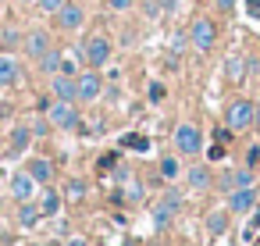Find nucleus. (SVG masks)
I'll list each match as a JSON object with an SVG mask.
<instances>
[{
	"label": "nucleus",
	"mask_w": 260,
	"mask_h": 246,
	"mask_svg": "<svg viewBox=\"0 0 260 246\" xmlns=\"http://www.w3.org/2000/svg\"><path fill=\"white\" fill-rule=\"evenodd\" d=\"M178 210H182V193H178V189H168V193L150 207L153 228H157V232H168V228H171V221L178 218Z\"/></svg>",
	"instance_id": "nucleus-1"
},
{
	"label": "nucleus",
	"mask_w": 260,
	"mask_h": 246,
	"mask_svg": "<svg viewBox=\"0 0 260 246\" xmlns=\"http://www.w3.org/2000/svg\"><path fill=\"white\" fill-rule=\"evenodd\" d=\"M189 47L196 50V54H210L214 50V43H217V29H214V22L210 18H192V25H189Z\"/></svg>",
	"instance_id": "nucleus-2"
},
{
	"label": "nucleus",
	"mask_w": 260,
	"mask_h": 246,
	"mask_svg": "<svg viewBox=\"0 0 260 246\" xmlns=\"http://www.w3.org/2000/svg\"><path fill=\"white\" fill-rule=\"evenodd\" d=\"M47 118H50V125H54V129H61V132H75V129L82 125L79 107H75L72 100H54V104L47 107Z\"/></svg>",
	"instance_id": "nucleus-3"
},
{
	"label": "nucleus",
	"mask_w": 260,
	"mask_h": 246,
	"mask_svg": "<svg viewBox=\"0 0 260 246\" xmlns=\"http://www.w3.org/2000/svg\"><path fill=\"white\" fill-rule=\"evenodd\" d=\"M200 150H203V132L192 121H182L175 129V153L178 157H200Z\"/></svg>",
	"instance_id": "nucleus-4"
},
{
	"label": "nucleus",
	"mask_w": 260,
	"mask_h": 246,
	"mask_svg": "<svg viewBox=\"0 0 260 246\" xmlns=\"http://www.w3.org/2000/svg\"><path fill=\"white\" fill-rule=\"evenodd\" d=\"M54 22H57L61 33H79L86 25V4H79V0H64V4L57 8V15H54Z\"/></svg>",
	"instance_id": "nucleus-5"
},
{
	"label": "nucleus",
	"mask_w": 260,
	"mask_h": 246,
	"mask_svg": "<svg viewBox=\"0 0 260 246\" xmlns=\"http://www.w3.org/2000/svg\"><path fill=\"white\" fill-rule=\"evenodd\" d=\"M75 89H79V104L100 100V97H104V79H100V72H96V68H82V72L75 75Z\"/></svg>",
	"instance_id": "nucleus-6"
},
{
	"label": "nucleus",
	"mask_w": 260,
	"mask_h": 246,
	"mask_svg": "<svg viewBox=\"0 0 260 246\" xmlns=\"http://www.w3.org/2000/svg\"><path fill=\"white\" fill-rule=\"evenodd\" d=\"M224 125L232 129V132H246L249 125H253V100H232L228 107H224Z\"/></svg>",
	"instance_id": "nucleus-7"
},
{
	"label": "nucleus",
	"mask_w": 260,
	"mask_h": 246,
	"mask_svg": "<svg viewBox=\"0 0 260 246\" xmlns=\"http://www.w3.org/2000/svg\"><path fill=\"white\" fill-rule=\"evenodd\" d=\"M82 57H86L89 68L100 72V68L111 61V40H107V36H89V40H82Z\"/></svg>",
	"instance_id": "nucleus-8"
},
{
	"label": "nucleus",
	"mask_w": 260,
	"mask_h": 246,
	"mask_svg": "<svg viewBox=\"0 0 260 246\" xmlns=\"http://www.w3.org/2000/svg\"><path fill=\"white\" fill-rule=\"evenodd\" d=\"M50 47H54L50 29H29V33H25V40H22V54H25V57H32V61H40Z\"/></svg>",
	"instance_id": "nucleus-9"
},
{
	"label": "nucleus",
	"mask_w": 260,
	"mask_h": 246,
	"mask_svg": "<svg viewBox=\"0 0 260 246\" xmlns=\"http://www.w3.org/2000/svg\"><path fill=\"white\" fill-rule=\"evenodd\" d=\"M224 207H228V214H249L256 207V186H242V189L224 193Z\"/></svg>",
	"instance_id": "nucleus-10"
},
{
	"label": "nucleus",
	"mask_w": 260,
	"mask_h": 246,
	"mask_svg": "<svg viewBox=\"0 0 260 246\" xmlns=\"http://www.w3.org/2000/svg\"><path fill=\"white\" fill-rule=\"evenodd\" d=\"M214 186H217L221 193H232V189H242V186H256V182H253V168L221 171V175H214Z\"/></svg>",
	"instance_id": "nucleus-11"
},
{
	"label": "nucleus",
	"mask_w": 260,
	"mask_h": 246,
	"mask_svg": "<svg viewBox=\"0 0 260 246\" xmlns=\"http://www.w3.org/2000/svg\"><path fill=\"white\" fill-rule=\"evenodd\" d=\"M182 178H185V186H189L192 193H207V189H214V171H210V164H192V168L182 171Z\"/></svg>",
	"instance_id": "nucleus-12"
},
{
	"label": "nucleus",
	"mask_w": 260,
	"mask_h": 246,
	"mask_svg": "<svg viewBox=\"0 0 260 246\" xmlns=\"http://www.w3.org/2000/svg\"><path fill=\"white\" fill-rule=\"evenodd\" d=\"M8 189H11V200H18V203H22V200H36V189H40V186H36V178L22 168V171H15V175H11Z\"/></svg>",
	"instance_id": "nucleus-13"
},
{
	"label": "nucleus",
	"mask_w": 260,
	"mask_h": 246,
	"mask_svg": "<svg viewBox=\"0 0 260 246\" xmlns=\"http://www.w3.org/2000/svg\"><path fill=\"white\" fill-rule=\"evenodd\" d=\"M50 97L54 100H72V104H79V89H75V79L72 75H50Z\"/></svg>",
	"instance_id": "nucleus-14"
},
{
	"label": "nucleus",
	"mask_w": 260,
	"mask_h": 246,
	"mask_svg": "<svg viewBox=\"0 0 260 246\" xmlns=\"http://www.w3.org/2000/svg\"><path fill=\"white\" fill-rule=\"evenodd\" d=\"M25 171L36 178V186H50V182H54V161H50V157H29Z\"/></svg>",
	"instance_id": "nucleus-15"
},
{
	"label": "nucleus",
	"mask_w": 260,
	"mask_h": 246,
	"mask_svg": "<svg viewBox=\"0 0 260 246\" xmlns=\"http://www.w3.org/2000/svg\"><path fill=\"white\" fill-rule=\"evenodd\" d=\"M40 218H43V214H40V203H36V200H22L18 210H15V225H18V228H36Z\"/></svg>",
	"instance_id": "nucleus-16"
},
{
	"label": "nucleus",
	"mask_w": 260,
	"mask_h": 246,
	"mask_svg": "<svg viewBox=\"0 0 260 246\" xmlns=\"http://www.w3.org/2000/svg\"><path fill=\"white\" fill-rule=\"evenodd\" d=\"M29 143H32V129H29V125H15V129H11V139H8V157L25 153Z\"/></svg>",
	"instance_id": "nucleus-17"
},
{
	"label": "nucleus",
	"mask_w": 260,
	"mask_h": 246,
	"mask_svg": "<svg viewBox=\"0 0 260 246\" xmlns=\"http://www.w3.org/2000/svg\"><path fill=\"white\" fill-rule=\"evenodd\" d=\"M22 79V65L15 61V54H0V86H18Z\"/></svg>",
	"instance_id": "nucleus-18"
},
{
	"label": "nucleus",
	"mask_w": 260,
	"mask_h": 246,
	"mask_svg": "<svg viewBox=\"0 0 260 246\" xmlns=\"http://www.w3.org/2000/svg\"><path fill=\"white\" fill-rule=\"evenodd\" d=\"M61 207H64V196H61L57 189L43 186V196H40V214H43V218H57V214H61Z\"/></svg>",
	"instance_id": "nucleus-19"
},
{
	"label": "nucleus",
	"mask_w": 260,
	"mask_h": 246,
	"mask_svg": "<svg viewBox=\"0 0 260 246\" xmlns=\"http://www.w3.org/2000/svg\"><path fill=\"white\" fill-rule=\"evenodd\" d=\"M157 171H160V178H164V182H178L185 168H182V161H178V153H164V157L157 161Z\"/></svg>",
	"instance_id": "nucleus-20"
},
{
	"label": "nucleus",
	"mask_w": 260,
	"mask_h": 246,
	"mask_svg": "<svg viewBox=\"0 0 260 246\" xmlns=\"http://www.w3.org/2000/svg\"><path fill=\"white\" fill-rule=\"evenodd\" d=\"M228 221H232L228 207H221V210H210V214H207V232H210L214 239H221V235L228 232Z\"/></svg>",
	"instance_id": "nucleus-21"
},
{
	"label": "nucleus",
	"mask_w": 260,
	"mask_h": 246,
	"mask_svg": "<svg viewBox=\"0 0 260 246\" xmlns=\"http://www.w3.org/2000/svg\"><path fill=\"white\" fill-rule=\"evenodd\" d=\"M22 40H25V33L15 29V25H4V29H0V50H4V54L22 50Z\"/></svg>",
	"instance_id": "nucleus-22"
},
{
	"label": "nucleus",
	"mask_w": 260,
	"mask_h": 246,
	"mask_svg": "<svg viewBox=\"0 0 260 246\" xmlns=\"http://www.w3.org/2000/svg\"><path fill=\"white\" fill-rule=\"evenodd\" d=\"M118 146H121V150H132V153H146V150H150V136H143V132H125V136L118 139Z\"/></svg>",
	"instance_id": "nucleus-23"
},
{
	"label": "nucleus",
	"mask_w": 260,
	"mask_h": 246,
	"mask_svg": "<svg viewBox=\"0 0 260 246\" xmlns=\"http://www.w3.org/2000/svg\"><path fill=\"white\" fill-rule=\"evenodd\" d=\"M224 79H228L232 86H239V82L246 79V61H242L239 54H232V57L224 61Z\"/></svg>",
	"instance_id": "nucleus-24"
},
{
	"label": "nucleus",
	"mask_w": 260,
	"mask_h": 246,
	"mask_svg": "<svg viewBox=\"0 0 260 246\" xmlns=\"http://www.w3.org/2000/svg\"><path fill=\"white\" fill-rule=\"evenodd\" d=\"M185 47H189V36H185V33H175V36H171V47H168V65H171V68H178Z\"/></svg>",
	"instance_id": "nucleus-25"
},
{
	"label": "nucleus",
	"mask_w": 260,
	"mask_h": 246,
	"mask_svg": "<svg viewBox=\"0 0 260 246\" xmlns=\"http://www.w3.org/2000/svg\"><path fill=\"white\" fill-rule=\"evenodd\" d=\"M61 57H64V54H61L57 47H50V50H47V54L36 61V68H40L43 75H57V68H61Z\"/></svg>",
	"instance_id": "nucleus-26"
},
{
	"label": "nucleus",
	"mask_w": 260,
	"mask_h": 246,
	"mask_svg": "<svg viewBox=\"0 0 260 246\" xmlns=\"http://www.w3.org/2000/svg\"><path fill=\"white\" fill-rule=\"evenodd\" d=\"M89 193V182H82V178H72L68 186H64V200H79V196H86Z\"/></svg>",
	"instance_id": "nucleus-27"
},
{
	"label": "nucleus",
	"mask_w": 260,
	"mask_h": 246,
	"mask_svg": "<svg viewBox=\"0 0 260 246\" xmlns=\"http://www.w3.org/2000/svg\"><path fill=\"white\" fill-rule=\"evenodd\" d=\"M111 178H114V186H125V182L132 178V168H125V164L118 161V164H114V171H111Z\"/></svg>",
	"instance_id": "nucleus-28"
},
{
	"label": "nucleus",
	"mask_w": 260,
	"mask_h": 246,
	"mask_svg": "<svg viewBox=\"0 0 260 246\" xmlns=\"http://www.w3.org/2000/svg\"><path fill=\"white\" fill-rule=\"evenodd\" d=\"M164 97H168V86L164 82H150V104H164Z\"/></svg>",
	"instance_id": "nucleus-29"
},
{
	"label": "nucleus",
	"mask_w": 260,
	"mask_h": 246,
	"mask_svg": "<svg viewBox=\"0 0 260 246\" xmlns=\"http://www.w3.org/2000/svg\"><path fill=\"white\" fill-rule=\"evenodd\" d=\"M29 129H32V136H50V118H36V121H29Z\"/></svg>",
	"instance_id": "nucleus-30"
},
{
	"label": "nucleus",
	"mask_w": 260,
	"mask_h": 246,
	"mask_svg": "<svg viewBox=\"0 0 260 246\" xmlns=\"http://www.w3.org/2000/svg\"><path fill=\"white\" fill-rule=\"evenodd\" d=\"M224 157H228V146H224V143H214V146L207 150V161H210V164H217V161H224Z\"/></svg>",
	"instance_id": "nucleus-31"
},
{
	"label": "nucleus",
	"mask_w": 260,
	"mask_h": 246,
	"mask_svg": "<svg viewBox=\"0 0 260 246\" xmlns=\"http://www.w3.org/2000/svg\"><path fill=\"white\" fill-rule=\"evenodd\" d=\"M57 72L75 79V75H79V61H75V57H61V68H57Z\"/></svg>",
	"instance_id": "nucleus-32"
},
{
	"label": "nucleus",
	"mask_w": 260,
	"mask_h": 246,
	"mask_svg": "<svg viewBox=\"0 0 260 246\" xmlns=\"http://www.w3.org/2000/svg\"><path fill=\"white\" fill-rule=\"evenodd\" d=\"M232 139H235V132H232L228 125H217V129H214V143H224V146H228Z\"/></svg>",
	"instance_id": "nucleus-33"
},
{
	"label": "nucleus",
	"mask_w": 260,
	"mask_h": 246,
	"mask_svg": "<svg viewBox=\"0 0 260 246\" xmlns=\"http://www.w3.org/2000/svg\"><path fill=\"white\" fill-rule=\"evenodd\" d=\"M118 161H121V153H118V150H114V153H104V157H100V161H96V168H100V171H111V168H114V164H118Z\"/></svg>",
	"instance_id": "nucleus-34"
},
{
	"label": "nucleus",
	"mask_w": 260,
	"mask_h": 246,
	"mask_svg": "<svg viewBox=\"0 0 260 246\" xmlns=\"http://www.w3.org/2000/svg\"><path fill=\"white\" fill-rule=\"evenodd\" d=\"M61 4H64V0H36V8H40L43 15H57Z\"/></svg>",
	"instance_id": "nucleus-35"
},
{
	"label": "nucleus",
	"mask_w": 260,
	"mask_h": 246,
	"mask_svg": "<svg viewBox=\"0 0 260 246\" xmlns=\"http://www.w3.org/2000/svg\"><path fill=\"white\" fill-rule=\"evenodd\" d=\"M256 164H260V143H253L246 150V168H256Z\"/></svg>",
	"instance_id": "nucleus-36"
},
{
	"label": "nucleus",
	"mask_w": 260,
	"mask_h": 246,
	"mask_svg": "<svg viewBox=\"0 0 260 246\" xmlns=\"http://www.w3.org/2000/svg\"><path fill=\"white\" fill-rule=\"evenodd\" d=\"M104 4H107L111 11H118V15H121V11H128V8L136 4V0H104Z\"/></svg>",
	"instance_id": "nucleus-37"
},
{
	"label": "nucleus",
	"mask_w": 260,
	"mask_h": 246,
	"mask_svg": "<svg viewBox=\"0 0 260 246\" xmlns=\"http://www.w3.org/2000/svg\"><path fill=\"white\" fill-rule=\"evenodd\" d=\"M242 4H246V15L253 22H260V0H242Z\"/></svg>",
	"instance_id": "nucleus-38"
},
{
	"label": "nucleus",
	"mask_w": 260,
	"mask_h": 246,
	"mask_svg": "<svg viewBox=\"0 0 260 246\" xmlns=\"http://www.w3.org/2000/svg\"><path fill=\"white\" fill-rule=\"evenodd\" d=\"M214 4H217V11H221V15H232L239 0H214Z\"/></svg>",
	"instance_id": "nucleus-39"
},
{
	"label": "nucleus",
	"mask_w": 260,
	"mask_h": 246,
	"mask_svg": "<svg viewBox=\"0 0 260 246\" xmlns=\"http://www.w3.org/2000/svg\"><path fill=\"white\" fill-rule=\"evenodd\" d=\"M143 11H146V18H157V15H160V4H153V0H146V4H143Z\"/></svg>",
	"instance_id": "nucleus-40"
},
{
	"label": "nucleus",
	"mask_w": 260,
	"mask_h": 246,
	"mask_svg": "<svg viewBox=\"0 0 260 246\" xmlns=\"http://www.w3.org/2000/svg\"><path fill=\"white\" fill-rule=\"evenodd\" d=\"M54 232L57 235H68V218H54Z\"/></svg>",
	"instance_id": "nucleus-41"
},
{
	"label": "nucleus",
	"mask_w": 260,
	"mask_h": 246,
	"mask_svg": "<svg viewBox=\"0 0 260 246\" xmlns=\"http://www.w3.org/2000/svg\"><path fill=\"white\" fill-rule=\"evenodd\" d=\"M64 246H89V239H82V235H72Z\"/></svg>",
	"instance_id": "nucleus-42"
},
{
	"label": "nucleus",
	"mask_w": 260,
	"mask_h": 246,
	"mask_svg": "<svg viewBox=\"0 0 260 246\" xmlns=\"http://www.w3.org/2000/svg\"><path fill=\"white\" fill-rule=\"evenodd\" d=\"M160 8H164V11H168V15H171V11H175V8H178V0H160Z\"/></svg>",
	"instance_id": "nucleus-43"
},
{
	"label": "nucleus",
	"mask_w": 260,
	"mask_h": 246,
	"mask_svg": "<svg viewBox=\"0 0 260 246\" xmlns=\"http://www.w3.org/2000/svg\"><path fill=\"white\" fill-rule=\"evenodd\" d=\"M11 242H15L11 235H0V246H11Z\"/></svg>",
	"instance_id": "nucleus-44"
},
{
	"label": "nucleus",
	"mask_w": 260,
	"mask_h": 246,
	"mask_svg": "<svg viewBox=\"0 0 260 246\" xmlns=\"http://www.w3.org/2000/svg\"><path fill=\"white\" fill-rule=\"evenodd\" d=\"M15 4H22V8H29V4H36V0H15Z\"/></svg>",
	"instance_id": "nucleus-45"
},
{
	"label": "nucleus",
	"mask_w": 260,
	"mask_h": 246,
	"mask_svg": "<svg viewBox=\"0 0 260 246\" xmlns=\"http://www.w3.org/2000/svg\"><path fill=\"white\" fill-rule=\"evenodd\" d=\"M47 246H64V242H47Z\"/></svg>",
	"instance_id": "nucleus-46"
},
{
	"label": "nucleus",
	"mask_w": 260,
	"mask_h": 246,
	"mask_svg": "<svg viewBox=\"0 0 260 246\" xmlns=\"http://www.w3.org/2000/svg\"><path fill=\"white\" fill-rule=\"evenodd\" d=\"M29 246H47V242H29Z\"/></svg>",
	"instance_id": "nucleus-47"
}]
</instances>
